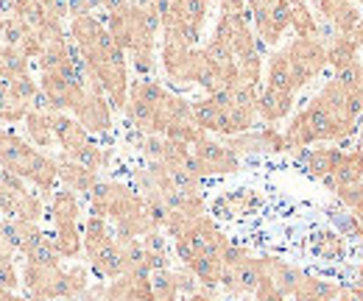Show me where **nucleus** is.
I'll use <instances>...</instances> for the list:
<instances>
[{"label":"nucleus","mask_w":363,"mask_h":301,"mask_svg":"<svg viewBox=\"0 0 363 301\" xmlns=\"http://www.w3.org/2000/svg\"><path fill=\"white\" fill-rule=\"evenodd\" d=\"M23 282H26L31 299H76V296H82L87 290V271L84 268L62 271V268H34V265H26Z\"/></svg>","instance_id":"f257e3e1"},{"label":"nucleus","mask_w":363,"mask_h":301,"mask_svg":"<svg viewBox=\"0 0 363 301\" xmlns=\"http://www.w3.org/2000/svg\"><path fill=\"white\" fill-rule=\"evenodd\" d=\"M285 50H288V62L294 70L296 89L313 81L327 64V45L318 42L316 37H296Z\"/></svg>","instance_id":"f03ea898"},{"label":"nucleus","mask_w":363,"mask_h":301,"mask_svg":"<svg viewBox=\"0 0 363 301\" xmlns=\"http://www.w3.org/2000/svg\"><path fill=\"white\" fill-rule=\"evenodd\" d=\"M302 118L313 134V142H335V140H344L355 131V120L333 112L318 95L311 101L308 109H302Z\"/></svg>","instance_id":"7ed1b4c3"},{"label":"nucleus","mask_w":363,"mask_h":301,"mask_svg":"<svg viewBox=\"0 0 363 301\" xmlns=\"http://www.w3.org/2000/svg\"><path fill=\"white\" fill-rule=\"evenodd\" d=\"M37 159H40L37 148H31L26 140H20L11 131H0V165H3V171L14 173L20 178H31Z\"/></svg>","instance_id":"20e7f679"},{"label":"nucleus","mask_w":363,"mask_h":301,"mask_svg":"<svg viewBox=\"0 0 363 301\" xmlns=\"http://www.w3.org/2000/svg\"><path fill=\"white\" fill-rule=\"evenodd\" d=\"M193 154H196V159L204 165L207 176L238 171V154H235L232 148H227V145L210 140V137H201V140L193 145Z\"/></svg>","instance_id":"39448f33"},{"label":"nucleus","mask_w":363,"mask_h":301,"mask_svg":"<svg viewBox=\"0 0 363 301\" xmlns=\"http://www.w3.org/2000/svg\"><path fill=\"white\" fill-rule=\"evenodd\" d=\"M263 259L246 257L240 265L235 268H224L221 273V285L227 288L229 293H255L263 282Z\"/></svg>","instance_id":"423d86ee"},{"label":"nucleus","mask_w":363,"mask_h":301,"mask_svg":"<svg viewBox=\"0 0 363 301\" xmlns=\"http://www.w3.org/2000/svg\"><path fill=\"white\" fill-rule=\"evenodd\" d=\"M76 120L87 129V134H98V131H106L112 126V118H109V101L104 92H95L87 89V95L82 98V103L76 106Z\"/></svg>","instance_id":"0eeeda50"},{"label":"nucleus","mask_w":363,"mask_h":301,"mask_svg":"<svg viewBox=\"0 0 363 301\" xmlns=\"http://www.w3.org/2000/svg\"><path fill=\"white\" fill-rule=\"evenodd\" d=\"M227 148H232L235 154H252V151H288L285 148V137L277 129L266 126L260 131H243L229 137Z\"/></svg>","instance_id":"6e6552de"},{"label":"nucleus","mask_w":363,"mask_h":301,"mask_svg":"<svg viewBox=\"0 0 363 301\" xmlns=\"http://www.w3.org/2000/svg\"><path fill=\"white\" fill-rule=\"evenodd\" d=\"M324 187H330L333 193H341L347 187H355L363 181V154L361 151H352V154H344L341 162L327 173L324 178Z\"/></svg>","instance_id":"1a4fd4ad"},{"label":"nucleus","mask_w":363,"mask_h":301,"mask_svg":"<svg viewBox=\"0 0 363 301\" xmlns=\"http://www.w3.org/2000/svg\"><path fill=\"white\" fill-rule=\"evenodd\" d=\"M40 89L48 95L53 112H65V109H73V112H76V106H79L82 98L87 95V92H79V89H73V86L65 84V81L59 79V73H43V84H40Z\"/></svg>","instance_id":"9d476101"},{"label":"nucleus","mask_w":363,"mask_h":301,"mask_svg":"<svg viewBox=\"0 0 363 301\" xmlns=\"http://www.w3.org/2000/svg\"><path fill=\"white\" fill-rule=\"evenodd\" d=\"M50 126H53L56 142L65 148V154H70V151H76V148H82V145L90 142L87 129L79 120H73V118H67L62 112H50Z\"/></svg>","instance_id":"9b49d317"},{"label":"nucleus","mask_w":363,"mask_h":301,"mask_svg":"<svg viewBox=\"0 0 363 301\" xmlns=\"http://www.w3.org/2000/svg\"><path fill=\"white\" fill-rule=\"evenodd\" d=\"M263 271H266V276L277 285V290L282 296H296V290H299V285L305 279V273L299 268L285 265L282 259H274V257H263Z\"/></svg>","instance_id":"f8f14e48"},{"label":"nucleus","mask_w":363,"mask_h":301,"mask_svg":"<svg viewBox=\"0 0 363 301\" xmlns=\"http://www.w3.org/2000/svg\"><path fill=\"white\" fill-rule=\"evenodd\" d=\"M56 171H59V178L67 184V190L73 193H92V187L98 184V173L87 171V168H82L79 162H73L67 154H62L59 159H56Z\"/></svg>","instance_id":"ddd939ff"},{"label":"nucleus","mask_w":363,"mask_h":301,"mask_svg":"<svg viewBox=\"0 0 363 301\" xmlns=\"http://www.w3.org/2000/svg\"><path fill=\"white\" fill-rule=\"evenodd\" d=\"M291 106H294V92H282V89L266 86L260 92V101H257V115L266 123H277L291 112Z\"/></svg>","instance_id":"4468645a"},{"label":"nucleus","mask_w":363,"mask_h":301,"mask_svg":"<svg viewBox=\"0 0 363 301\" xmlns=\"http://www.w3.org/2000/svg\"><path fill=\"white\" fill-rule=\"evenodd\" d=\"M92 262V271L98 273V276H104V279H118V276H123V254H121V246L115 243V240H109V243H104L98 251H92L87 254Z\"/></svg>","instance_id":"2eb2a0df"},{"label":"nucleus","mask_w":363,"mask_h":301,"mask_svg":"<svg viewBox=\"0 0 363 301\" xmlns=\"http://www.w3.org/2000/svg\"><path fill=\"white\" fill-rule=\"evenodd\" d=\"M269 86L282 89V92H296L294 70H291V62H288V50H279V53L272 56V62H269Z\"/></svg>","instance_id":"dca6fc26"},{"label":"nucleus","mask_w":363,"mask_h":301,"mask_svg":"<svg viewBox=\"0 0 363 301\" xmlns=\"http://www.w3.org/2000/svg\"><path fill=\"white\" fill-rule=\"evenodd\" d=\"M26 259H28V265H34V268H59V251L53 249V240L48 237V234H37V240L26 249Z\"/></svg>","instance_id":"f3484780"},{"label":"nucleus","mask_w":363,"mask_h":301,"mask_svg":"<svg viewBox=\"0 0 363 301\" xmlns=\"http://www.w3.org/2000/svg\"><path fill=\"white\" fill-rule=\"evenodd\" d=\"M358 50H361V47H358L352 34H338L333 42L327 45V64H333V67L338 70V67L355 62V59H358Z\"/></svg>","instance_id":"a211bd4d"},{"label":"nucleus","mask_w":363,"mask_h":301,"mask_svg":"<svg viewBox=\"0 0 363 301\" xmlns=\"http://www.w3.org/2000/svg\"><path fill=\"white\" fill-rule=\"evenodd\" d=\"M296 296L308 301H338L341 288H338L335 282H324V279H316V276H308V273H305V279H302Z\"/></svg>","instance_id":"6ab92c4d"},{"label":"nucleus","mask_w":363,"mask_h":301,"mask_svg":"<svg viewBox=\"0 0 363 301\" xmlns=\"http://www.w3.org/2000/svg\"><path fill=\"white\" fill-rule=\"evenodd\" d=\"M151 293L154 301H177L179 296V271H151Z\"/></svg>","instance_id":"aec40b11"},{"label":"nucleus","mask_w":363,"mask_h":301,"mask_svg":"<svg viewBox=\"0 0 363 301\" xmlns=\"http://www.w3.org/2000/svg\"><path fill=\"white\" fill-rule=\"evenodd\" d=\"M187 271L207 288L221 285V273H224V262L221 257H196L193 262H187Z\"/></svg>","instance_id":"412c9836"},{"label":"nucleus","mask_w":363,"mask_h":301,"mask_svg":"<svg viewBox=\"0 0 363 301\" xmlns=\"http://www.w3.org/2000/svg\"><path fill=\"white\" fill-rule=\"evenodd\" d=\"M59 257H76L82 251V234L76 223H56V234L50 237Z\"/></svg>","instance_id":"4be33fe9"},{"label":"nucleus","mask_w":363,"mask_h":301,"mask_svg":"<svg viewBox=\"0 0 363 301\" xmlns=\"http://www.w3.org/2000/svg\"><path fill=\"white\" fill-rule=\"evenodd\" d=\"M26 115H28V106L11 92V81L0 79V120L17 123V120H26Z\"/></svg>","instance_id":"5701e85b"},{"label":"nucleus","mask_w":363,"mask_h":301,"mask_svg":"<svg viewBox=\"0 0 363 301\" xmlns=\"http://www.w3.org/2000/svg\"><path fill=\"white\" fill-rule=\"evenodd\" d=\"M26 129H28V137L37 148H48L53 145V126H50V112H28L26 115Z\"/></svg>","instance_id":"b1692460"},{"label":"nucleus","mask_w":363,"mask_h":301,"mask_svg":"<svg viewBox=\"0 0 363 301\" xmlns=\"http://www.w3.org/2000/svg\"><path fill=\"white\" fill-rule=\"evenodd\" d=\"M341 157H344V151H338V148H318V151H311V157H308V162H305V171L321 181L327 173L341 162Z\"/></svg>","instance_id":"393cba45"},{"label":"nucleus","mask_w":363,"mask_h":301,"mask_svg":"<svg viewBox=\"0 0 363 301\" xmlns=\"http://www.w3.org/2000/svg\"><path fill=\"white\" fill-rule=\"evenodd\" d=\"M129 98L143 101V103H148V106H154L160 112V106L165 103L168 92L157 84V81H151V79H140V81H135V84L129 86Z\"/></svg>","instance_id":"a878e982"},{"label":"nucleus","mask_w":363,"mask_h":301,"mask_svg":"<svg viewBox=\"0 0 363 301\" xmlns=\"http://www.w3.org/2000/svg\"><path fill=\"white\" fill-rule=\"evenodd\" d=\"M109 240H115V237L109 234L106 217H98V215L87 217V226H84V251L92 254V251H98V249H101L104 243H109Z\"/></svg>","instance_id":"bb28decb"},{"label":"nucleus","mask_w":363,"mask_h":301,"mask_svg":"<svg viewBox=\"0 0 363 301\" xmlns=\"http://www.w3.org/2000/svg\"><path fill=\"white\" fill-rule=\"evenodd\" d=\"M67 157L92 173H98L106 162H109V151H104V148H98V145H92V142L82 145V148H76V151H70Z\"/></svg>","instance_id":"cd10ccee"},{"label":"nucleus","mask_w":363,"mask_h":301,"mask_svg":"<svg viewBox=\"0 0 363 301\" xmlns=\"http://www.w3.org/2000/svg\"><path fill=\"white\" fill-rule=\"evenodd\" d=\"M311 243H313V254H318L321 259L344 257V240L335 232H316Z\"/></svg>","instance_id":"c85d7f7f"},{"label":"nucleus","mask_w":363,"mask_h":301,"mask_svg":"<svg viewBox=\"0 0 363 301\" xmlns=\"http://www.w3.org/2000/svg\"><path fill=\"white\" fill-rule=\"evenodd\" d=\"M50 210H53V220L56 223H76L79 220V201H76V195L70 190L56 193Z\"/></svg>","instance_id":"c756f323"},{"label":"nucleus","mask_w":363,"mask_h":301,"mask_svg":"<svg viewBox=\"0 0 363 301\" xmlns=\"http://www.w3.org/2000/svg\"><path fill=\"white\" fill-rule=\"evenodd\" d=\"M193 106V120H196V126L201 131H216L218 129V118H221V109L210 101V98H204V101H196V103H190Z\"/></svg>","instance_id":"7c9ffc66"},{"label":"nucleus","mask_w":363,"mask_h":301,"mask_svg":"<svg viewBox=\"0 0 363 301\" xmlns=\"http://www.w3.org/2000/svg\"><path fill=\"white\" fill-rule=\"evenodd\" d=\"M177 8H179L182 23H190V25L201 28V23L207 17V3L204 0H177Z\"/></svg>","instance_id":"2f4dec72"},{"label":"nucleus","mask_w":363,"mask_h":301,"mask_svg":"<svg viewBox=\"0 0 363 301\" xmlns=\"http://www.w3.org/2000/svg\"><path fill=\"white\" fill-rule=\"evenodd\" d=\"M330 23L335 25V31H338V34H352V31L358 28V23H361V14L355 11V6H352V3H344V6L330 17Z\"/></svg>","instance_id":"473e14b6"},{"label":"nucleus","mask_w":363,"mask_h":301,"mask_svg":"<svg viewBox=\"0 0 363 301\" xmlns=\"http://www.w3.org/2000/svg\"><path fill=\"white\" fill-rule=\"evenodd\" d=\"M338 86H344L347 92L350 89H355V86L363 84V62H350V64H344V67H338L335 70V79H333Z\"/></svg>","instance_id":"72a5a7b5"},{"label":"nucleus","mask_w":363,"mask_h":301,"mask_svg":"<svg viewBox=\"0 0 363 301\" xmlns=\"http://www.w3.org/2000/svg\"><path fill=\"white\" fill-rule=\"evenodd\" d=\"M269 20H272V28L277 37H282V31L291 28V6H288V0H272L269 3Z\"/></svg>","instance_id":"f704fd0d"},{"label":"nucleus","mask_w":363,"mask_h":301,"mask_svg":"<svg viewBox=\"0 0 363 301\" xmlns=\"http://www.w3.org/2000/svg\"><path fill=\"white\" fill-rule=\"evenodd\" d=\"M11 92L31 109V101L37 98V92H40V86H37V81L28 76V73H23V76H17V79H11Z\"/></svg>","instance_id":"c9c22d12"},{"label":"nucleus","mask_w":363,"mask_h":301,"mask_svg":"<svg viewBox=\"0 0 363 301\" xmlns=\"http://www.w3.org/2000/svg\"><path fill=\"white\" fill-rule=\"evenodd\" d=\"M17 271L11 265V251H0V288L3 290H17Z\"/></svg>","instance_id":"e433bc0d"},{"label":"nucleus","mask_w":363,"mask_h":301,"mask_svg":"<svg viewBox=\"0 0 363 301\" xmlns=\"http://www.w3.org/2000/svg\"><path fill=\"white\" fill-rule=\"evenodd\" d=\"M255 296H257V301H285V296L277 290V285H274L266 273H263V282H260V288L255 290Z\"/></svg>","instance_id":"4c0bfd02"},{"label":"nucleus","mask_w":363,"mask_h":301,"mask_svg":"<svg viewBox=\"0 0 363 301\" xmlns=\"http://www.w3.org/2000/svg\"><path fill=\"white\" fill-rule=\"evenodd\" d=\"M361 112H363V84L347 92V115H350L352 120H358Z\"/></svg>","instance_id":"58836bf2"},{"label":"nucleus","mask_w":363,"mask_h":301,"mask_svg":"<svg viewBox=\"0 0 363 301\" xmlns=\"http://www.w3.org/2000/svg\"><path fill=\"white\" fill-rule=\"evenodd\" d=\"M352 37H355V42H358V47H363V17H361V23H358V28L352 31Z\"/></svg>","instance_id":"ea45409f"},{"label":"nucleus","mask_w":363,"mask_h":301,"mask_svg":"<svg viewBox=\"0 0 363 301\" xmlns=\"http://www.w3.org/2000/svg\"><path fill=\"white\" fill-rule=\"evenodd\" d=\"M0 301H23V299H20V296H14L11 290H3V288H0Z\"/></svg>","instance_id":"a19ab883"},{"label":"nucleus","mask_w":363,"mask_h":301,"mask_svg":"<svg viewBox=\"0 0 363 301\" xmlns=\"http://www.w3.org/2000/svg\"><path fill=\"white\" fill-rule=\"evenodd\" d=\"M90 301H112L109 296H106V290H101V293H92Z\"/></svg>","instance_id":"79ce46f5"},{"label":"nucleus","mask_w":363,"mask_h":301,"mask_svg":"<svg viewBox=\"0 0 363 301\" xmlns=\"http://www.w3.org/2000/svg\"><path fill=\"white\" fill-rule=\"evenodd\" d=\"M187 301H216V299H210L207 293H193V296H190Z\"/></svg>","instance_id":"37998d69"},{"label":"nucleus","mask_w":363,"mask_h":301,"mask_svg":"<svg viewBox=\"0 0 363 301\" xmlns=\"http://www.w3.org/2000/svg\"><path fill=\"white\" fill-rule=\"evenodd\" d=\"M294 299H296V301H308V299H299V296H294Z\"/></svg>","instance_id":"c03bdc74"},{"label":"nucleus","mask_w":363,"mask_h":301,"mask_svg":"<svg viewBox=\"0 0 363 301\" xmlns=\"http://www.w3.org/2000/svg\"><path fill=\"white\" fill-rule=\"evenodd\" d=\"M358 151H361V154H363V140H361V148H358Z\"/></svg>","instance_id":"a18cd8bd"},{"label":"nucleus","mask_w":363,"mask_h":301,"mask_svg":"<svg viewBox=\"0 0 363 301\" xmlns=\"http://www.w3.org/2000/svg\"><path fill=\"white\" fill-rule=\"evenodd\" d=\"M344 3H355V0H344Z\"/></svg>","instance_id":"49530a36"}]
</instances>
